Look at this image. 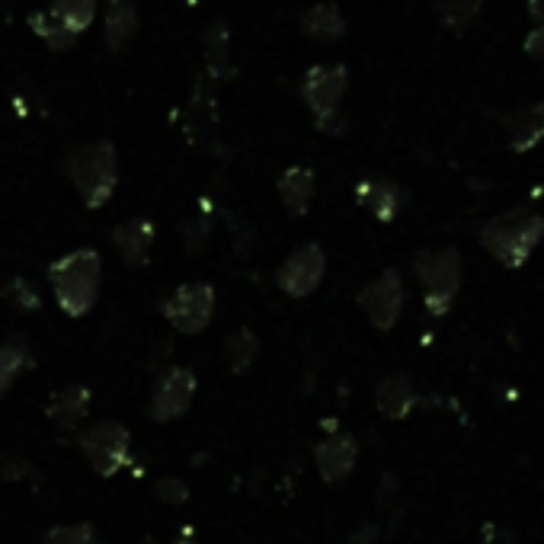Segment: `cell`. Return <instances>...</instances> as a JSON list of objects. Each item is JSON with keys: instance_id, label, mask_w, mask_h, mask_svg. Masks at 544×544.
Wrapping results in <instances>:
<instances>
[{"instance_id": "6da1fadb", "label": "cell", "mask_w": 544, "mask_h": 544, "mask_svg": "<svg viewBox=\"0 0 544 544\" xmlns=\"http://www.w3.org/2000/svg\"><path fill=\"white\" fill-rule=\"evenodd\" d=\"M541 240H544V215L528 212V208H512L506 215H496L477 231V244L490 253V260L512 272L532 260Z\"/></svg>"}, {"instance_id": "7a4b0ae2", "label": "cell", "mask_w": 544, "mask_h": 544, "mask_svg": "<svg viewBox=\"0 0 544 544\" xmlns=\"http://www.w3.org/2000/svg\"><path fill=\"white\" fill-rule=\"evenodd\" d=\"M64 176L71 180L77 189L80 202H84L90 212L103 208L112 196H116L119 186V151L116 144L100 138V141H87L74 148L64 157Z\"/></svg>"}, {"instance_id": "3957f363", "label": "cell", "mask_w": 544, "mask_h": 544, "mask_svg": "<svg viewBox=\"0 0 544 544\" xmlns=\"http://www.w3.org/2000/svg\"><path fill=\"white\" fill-rule=\"evenodd\" d=\"M48 282L58 308L68 317H84L93 311V304L100 301V285H103V260L93 247H77L64 253L61 260L48 269Z\"/></svg>"}, {"instance_id": "277c9868", "label": "cell", "mask_w": 544, "mask_h": 544, "mask_svg": "<svg viewBox=\"0 0 544 544\" xmlns=\"http://www.w3.org/2000/svg\"><path fill=\"white\" fill-rule=\"evenodd\" d=\"M413 272L423 285L426 314L442 320L455 308L461 282H464V260L458 247H426L413 253Z\"/></svg>"}, {"instance_id": "5b68a950", "label": "cell", "mask_w": 544, "mask_h": 544, "mask_svg": "<svg viewBox=\"0 0 544 544\" xmlns=\"http://www.w3.org/2000/svg\"><path fill=\"white\" fill-rule=\"evenodd\" d=\"M77 448L84 452L96 477H116L132 464V432L119 420H96L93 426L80 429Z\"/></svg>"}, {"instance_id": "8992f818", "label": "cell", "mask_w": 544, "mask_h": 544, "mask_svg": "<svg viewBox=\"0 0 544 544\" xmlns=\"http://www.w3.org/2000/svg\"><path fill=\"white\" fill-rule=\"evenodd\" d=\"M356 301L375 330H381V333L394 330L400 314H404V304H407V285H404V276H400V269L378 272L372 282L362 285Z\"/></svg>"}, {"instance_id": "52a82bcc", "label": "cell", "mask_w": 544, "mask_h": 544, "mask_svg": "<svg viewBox=\"0 0 544 544\" xmlns=\"http://www.w3.org/2000/svg\"><path fill=\"white\" fill-rule=\"evenodd\" d=\"M215 288L208 282H186L164 298L160 311L170 320V327L183 336L202 333L215 317Z\"/></svg>"}, {"instance_id": "ba28073f", "label": "cell", "mask_w": 544, "mask_h": 544, "mask_svg": "<svg viewBox=\"0 0 544 544\" xmlns=\"http://www.w3.org/2000/svg\"><path fill=\"white\" fill-rule=\"evenodd\" d=\"M301 103L311 109L314 122L330 119L336 112H343V100L349 93V68L346 64H314L304 71L301 84Z\"/></svg>"}, {"instance_id": "9c48e42d", "label": "cell", "mask_w": 544, "mask_h": 544, "mask_svg": "<svg viewBox=\"0 0 544 544\" xmlns=\"http://www.w3.org/2000/svg\"><path fill=\"white\" fill-rule=\"evenodd\" d=\"M196 372L186 365H167L164 372L157 375L154 388H151V420L154 423H173L180 416L189 413L192 407V397H196Z\"/></svg>"}, {"instance_id": "30bf717a", "label": "cell", "mask_w": 544, "mask_h": 544, "mask_svg": "<svg viewBox=\"0 0 544 544\" xmlns=\"http://www.w3.org/2000/svg\"><path fill=\"white\" fill-rule=\"evenodd\" d=\"M327 276V253L317 240L295 247L276 269V285L288 298H308L317 292V285Z\"/></svg>"}, {"instance_id": "8fae6325", "label": "cell", "mask_w": 544, "mask_h": 544, "mask_svg": "<svg viewBox=\"0 0 544 544\" xmlns=\"http://www.w3.org/2000/svg\"><path fill=\"white\" fill-rule=\"evenodd\" d=\"M359 461V442L349 432H330L327 439L314 445V468L324 484H343L356 471Z\"/></svg>"}, {"instance_id": "7c38bea8", "label": "cell", "mask_w": 544, "mask_h": 544, "mask_svg": "<svg viewBox=\"0 0 544 544\" xmlns=\"http://www.w3.org/2000/svg\"><path fill=\"white\" fill-rule=\"evenodd\" d=\"M112 247L119 250L122 263L128 269H144L151 263V247L157 240V228L148 215H135V218H125L112 228Z\"/></svg>"}, {"instance_id": "4fadbf2b", "label": "cell", "mask_w": 544, "mask_h": 544, "mask_svg": "<svg viewBox=\"0 0 544 544\" xmlns=\"http://www.w3.org/2000/svg\"><path fill=\"white\" fill-rule=\"evenodd\" d=\"M356 199L365 208L368 215L381 224L397 221V215L404 212L407 205V189L397 186L394 180H384V176H368V180H359L356 186Z\"/></svg>"}, {"instance_id": "5bb4252c", "label": "cell", "mask_w": 544, "mask_h": 544, "mask_svg": "<svg viewBox=\"0 0 544 544\" xmlns=\"http://www.w3.org/2000/svg\"><path fill=\"white\" fill-rule=\"evenodd\" d=\"M420 404V394H416L413 381L407 372H391L378 381L375 388V407L384 420H407L413 413V407Z\"/></svg>"}, {"instance_id": "9a60e30c", "label": "cell", "mask_w": 544, "mask_h": 544, "mask_svg": "<svg viewBox=\"0 0 544 544\" xmlns=\"http://www.w3.org/2000/svg\"><path fill=\"white\" fill-rule=\"evenodd\" d=\"M218 80L208 77L205 71L196 77V87H192V103H189V138L202 141L215 132L218 125Z\"/></svg>"}, {"instance_id": "2e32d148", "label": "cell", "mask_w": 544, "mask_h": 544, "mask_svg": "<svg viewBox=\"0 0 544 544\" xmlns=\"http://www.w3.org/2000/svg\"><path fill=\"white\" fill-rule=\"evenodd\" d=\"M202 52H205V74L215 77L218 84H228L237 74L231 64V26L228 20H215L202 29Z\"/></svg>"}, {"instance_id": "e0dca14e", "label": "cell", "mask_w": 544, "mask_h": 544, "mask_svg": "<svg viewBox=\"0 0 544 544\" xmlns=\"http://www.w3.org/2000/svg\"><path fill=\"white\" fill-rule=\"evenodd\" d=\"M298 26L308 39L324 42V45L327 42H340L349 32L346 13L340 10V4H333V0H320V4L308 7L298 16Z\"/></svg>"}, {"instance_id": "ac0fdd59", "label": "cell", "mask_w": 544, "mask_h": 544, "mask_svg": "<svg viewBox=\"0 0 544 544\" xmlns=\"http://www.w3.org/2000/svg\"><path fill=\"white\" fill-rule=\"evenodd\" d=\"M279 199L285 205V212L292 218H304L311 212V202H314V189H317V176L311 167L304 164H292L288 170H282L279 176Z\"/></svg>"}, {"instance_id": "d6986e66", "label": "cell", "mask_w": 544, "mask_h": 544, "mask_svg": "<svg viewBox=\"0 0 544 544\" xmlns=\"http://www.w3.org/2000/svg\"><path fill=\"white\" fill-rule=\"evenodd\" d=\"M138 32V4L135 0H109L103 16V48L125 52Z\"/></svg>"}, {"instance_id": "ffe728a7", "label": "cell", "mask_w": 544, "mask_h": 544, "mask_svg": "<svg viewBox=\"0 0 544 544\" xmlns=\"http://www.w3.org/2000/svg\"><path fill=\"white\" fill-rule=\"evenodd\" d=\"M90 400L93 394L87 384H64L58 394L48 397L45 413L58 429H80V423H84V416L90 410Z\"/></svg>"}, {"instance_id": "44dd1931", "label": "cell", "mask_w": 544, "mask_h": 544, "mask_svg": "<svg viewBox=\"0 0 544 544\" xmlns=\"http://www.w3.org/2000/svg\"><path fill=\"white\" fill-rule=\"evenodd\" d=\"M512 154H528L544 141V103H525L506 116Z\"/></svg>"}, {"instance_id": "7402d4cb", "label": "cell", "mask_w": 544, "mask_h": 544, "mask_svg": "<svg viewBox=\"0 0 544 544\" xmlns=\"http://www.w3.org/2000/svg\"><path fill=\"white\" fill-rule=\"evenodd\" d=\"M26 368H32V349L26 346L23 336L0 343V400H4L13 388V381L20 378Z\"/></svg>"}, {"instance_id": "603a6c76", "label": "cell", "mask_w": 544, "mask_h": 544, "mask_svg": "<svg viewBox=\"0 0 544 544\" xmlns=\"http://www.w3.org/2000/svg\"><path fill=\"white\" fill-rule=\"evenodd\" d=\"M48 13H52L61 26H68L74 36H80V32H87L96 23L100 0H48Z\"/></svg>"}, {"instance_id": "cb8c5ba5", "label": "cell", "mask_w": 544, "mask_h": 544, "mask_svg": "<svg viewBox=\"0 0 544 544\" xmlns=\"http://www.w3.org/2000/svg\"><path fill=\"white\" fill-rule=\"evenodd\" d=\"M29 29L36 32V39L48 48V52H71L74 42H77L74 32L68 26H61L48 10H32Z\"/></svg>"}, {"instance_id": "d4e9b609", "label": "cell", "mask_w": 544, "mask_h": 544, "mask_svg": "<svg viewBox=\"0 0 544 544\" xmlns=\"http://www.w3.org/2000/svg\"><path fill=\"white\" fill-rule=\"evenodd\" d=\"M480 7H484V0H432V13H436L439 26L448 32L468 29L480 16Z\"/></svg>"}, {"instance_id": "484cf974", "label": "cell", "mask_w": 544, "mask_h": 544, "mask_svg": "<svg viewBox=\"0 0 544 544\" xmlns=\"http://www.w3.org/2000/svg\"><path fill=\"white\" fill-rule=\"evenodd\" d=\"M224 349H228V362H231V372L234 375H247L256 356H260V340L247 330V327H240L234 330L228 340H224Z\"/></svg>"}, {"instance_id": "4316f807", "label": "cell", "mask_w": 544, "mask_h": 544, "mask_svg": "<svg viewBox=\"0 0 544 544\" xmlns=\"http://www.w3.org/2000/svg\"><path fill=\"white\" fill-rule=\"evenodd\" d=\"M0 295H4V301L10 304V308H16L20 314H36L42 308V295L39 288L32 285L29 279L23 276H13L4 282V288H0Z\"/></svg>"}, {"instance_id": "83f0119b", "label": "cell", "mask_w": 544, "mask_h": 544, "mask_svg": "<svg viewBox=\"0 0 544 544\" xmlns=\"http://www.w3.org/2000/svg\"><path fill=\"white\" fill-rule=\"evenodd\" d=\"M45 544H96V528L90 522H71V525H55L45 535Z\"/></svg>"}, {"instance_id": "f1b7e54d", "label": "cell", "mask_w": 544, "mask_h": 544, "mask_svg": "<svg viewBox=\"0 0 544 544\" xmlns=\"http://www.w3.org/2000/svg\"><path fill=\"white\" fill-rule=\"evenodd\" d=\"M154 496L167 506H183L189 500V484L183 477H160L154 484Z\"/></svg>"}, {"instance_id": "f546056e", "label": "cell", "mask_w": 544, "mask_h": 544, "mask_svg": "<svg viewBox=\"0 0 544 544\" xmlns=\"http://www.w3.org/2000/svg\"><path fill=\"white\" fill-rule=\"evenodd\" d=\"M474 544H516V532L506 525V522H484L480 525V532H477V541Z\"/></svg>"}, {"instance_id": "4dcf8cb0", "label": "cell", "mask_w": 544, "mask_h": 544, "mask_svg": "<svg viewBox=\"0 0 544 544\" xmlns=\"http://www.w3.org/2000/svg\"><path fill=\"white\" fill-rule=\"evenodd\" d=\"M208 240V221L205 218H196V221H189L186 228H183V244L189 253H196L202 244Z\"/></svg>"}, {"instance_id": "1f68e13d", "label": "cell", "mask_w": 544, "mask_h": 544, "mask_svg": "<svg viewBox=\"0 0 544 544\" xmlns=\"http://www.w3.org/2000/svg\"><path fill=\"white\" fill-rule=\"evenodd\" d=\"M522 48H525V55H528V58L544 61V26H535L532 32H528L525 42H522Z\"/></svg>"}, {"instance_id": "d6a6232c", "label": "cell", "mask_w": 544, "mask_h": 544, "mask_svg": "<svg viewBox=\"0 0 544 544\" xmlns=\"http://www.w3.org/2000/svg\"><path fill=\"white\" fill-rule=\"evenodd\" d=\"M378 538V522H365L349 535V544H372Z\"/></svg>"}, {"instance_id": "836d02e7", "label": "cell", "mask_w": 544, "mask_h": 544, "mask_svg": "<svg viewBox=\"0 0 544 544\" xmlns=\"http://www.w3.org/2000/svg\"><path fill=\"white\" fill-rule=\"evenodd\" d=\"M394 493H397V477L394 474H384L381 477V493H378V509L388 506L394 500Z\"/></svg>"}, {"instance_id": "e575fe53", "label": "cell", "mask_w": 544, "mask_h": 544, "mask_svg": "<svg viewBox=\"0 0 544 544\" xmlns=\"http://www.w3.org/2000/svg\"><path fill=\"white\" fill-rule=\"evenodd\" d=\"M29 461H7L4 468H0V474H4L7 480H20L23 474H29Z\"/></svg>"}, {"instance_id": "d590c367", "label": "cell", "mask_w": 544, "mask_h": 544, "mask_svg": "<svg viewBox=\"0 0 544 544\" xmlns=\"http://www.w3.org/2000/svg\"><path fill=\"white\" fill-rule=\"evenodd\" d=\"M525 10L535 20V26H544V0H525Z\"/></svg>"}, {"instance_id": "8d00e7d4", "label": "cell", "mask_w": 544, "mask_h": 544, "mask_svg": "<svg viewBox=\"0 0 544 544\" xmlns=\"http://www.w3.org/2000/svg\"><path fill=\"white\" fill-rule=\"evenodd\" d=\"M199 4V0H186V7H196Z\"/></svg>"}, {"instance_id": "74e56055", "label": "cell", "mask_w": 544, "mask_h": 544, "mask_svg": "<svg viewBox=\"0 0 544 544\" xmlns=\"http://www.w3.org/2000/svg\"><path fill=\"white\" fill-rule=\"evenodd\" d=\"M173 544H192V541H183V538H180V541H173Z\"/></svg>"}]
</instances>
